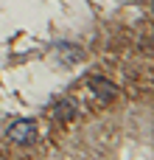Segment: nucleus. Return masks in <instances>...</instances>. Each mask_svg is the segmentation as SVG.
<instances>
[{
  "label": "nucleus",
  "instance_id": "f257e3e1",
  "mask_svg": "<svg viewBox=\"0 0 154 160\" xmlns=\"http://www.w3.org/2000/svg\"><path fill=\"white\" fill-rule=\"evenodd\" d=\"M8 138L14 141V143H31L34 138H36V124L34 121H14L11 127H8Z\"/></svg>",
  "mask_w": 154,
  "mask_h": 160
}]
</instances>
